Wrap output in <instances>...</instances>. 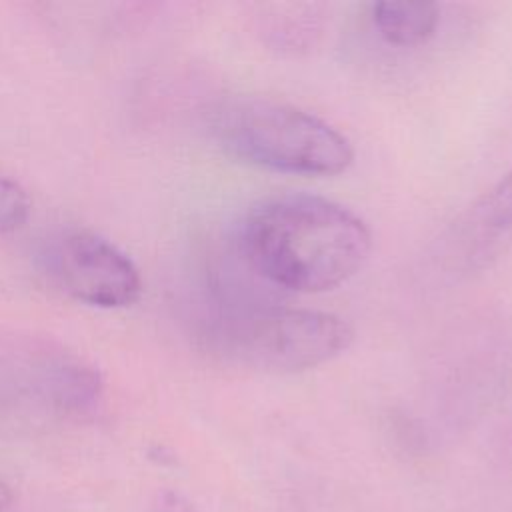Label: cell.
Here are the masks:
<instances>
[{
	"instance_id": "cell-5",
	"label": "cell",
	"mask_w": 512,
	"mask_h": 512,
	"mask_svg": "<svg viewBox=\"0 0 512 512\" xmlns=\"http://www.w3.org/2000/svg\"><path fill=\"white\" fill-rule=\"evenodd\" d=\"M512 250V168L452 224L442 258L456 274L478 272Z\"/></svg>"
},
{
	"instance_id": "cell-9",
	"label": "cell",
	"mask_w": 512,
	"mask_h": 512,
	"mask_svg": "<svg viewBox=\"0 0 512 512\" xmlns=\"http://www.w3.org/2000/svg\"><path fill=\"white\" fill-rule=\"evenodd\" d=\"M12 502V490L8 484L0 482V512H4Z\"/></svg>"
},
{
	"instance_id": "cell-4",
	"label": "cell",
	"mask_w": 512,
	"mask_h": 512,
	"mask_svg": "<svg viewBox=\"0 0 512 512\" xmlns=\"http://www.w3.org/2000/svg\"><path fill=\"white\" fill-rule=\"evenodd\" d=\"M50 268L76 300L96 308H124L142 292L134 262L110 240L94 232H70L50 252Z\"/></svg>"
},
{
	"instance_id": "cell-6",
	"label": "cell",
	"mask_w": 512,
	"mask_h": 512,
	"mask_svg": "<svg viewBox=\"0 0 512 512\" xmlns=\"http://www.w3.org/2000/svg\"><path fill=\"white\" fill-rule=\"evenodd\" d=\"M34 372L38 376V386L50 402L62 410H86L100 394L98 374L70 354H48L38 360V368H34Z\"/></svg>"
},
{
	"instance_id": "cell-3",
	"label": "cell",
	"mask_w": 512,
	"mask_h": 512,
	"mask_svg": "<svg viewBox=\"0 0 512 512\" xmlns=\"http://www.w3.org/2000/svg\"><path fill=\"white\" fill-rule=\"evenodd\" d=\"M216 350L258 374H298L350 348L354 328L338 314L248 302L228 308L212 330Z\"/></svg>"
},
{
	"instance_id": "cell-1",
	"label": "cell",
	"mask_w": 512,
	"mask_h": 512,
	"mask_svg": "<svg viewBox=\"0 0 512 512\" xmlns=\"http://www.w3.org/2000/svg\"><path fill=\"white\" fill-rule=\"evenodd\" d=\"M238 252L268 286L318 294L358 274L372 252V232L346 206L308 192L254 204L238 228Z\"/></svg>"
},
{
	"instance_id": "cell-2",
	"label": "cell",
	"mask_w": 512,
	"mask_h": 512,
	"mask_svg": "<svg viewBox=\"0 0 512 512\" xmlns=\"http://www.w3.org/2000/svg\"><path fill=\"white\" fill-rule=\"evenodd\" d=\"M212 132L232 158L274 172L336 176L354 162V148L342 132L274 98L240 96L222 102Z\"/></svg>"
},
{
	"instance_id": "cell-7",
	"label": "cell",
	"mask_w": 512,
	"mask_h": 512,
	"mask_svg": "<svg viewBox=\"0 0 512 512\" xmlns=\"http://www.w3.org/2000/svg\"><path fill=\"white\" fill-rule=\"evenodd\" d=\"M370 18L380 38L392 46L426 44L440 24V8L432 2L386 0L370 6Z\"/></svg>"
},
{
	"instance_id": "cell-8",
	"label": "cell",
	"mask_w": 512,
	"mask_h": 512,
	"mask_svg": "<svg viewBox=\"0 0 512 512\" xmlns=\"http://www.w3.org/2000/svg\"><path fill=\"white\" fill-rule=\"evenodd\" d=\"M30 214V200L26 190L6 178L0 176V234L18 230Z\"/></svg>"
}]
</instances>
